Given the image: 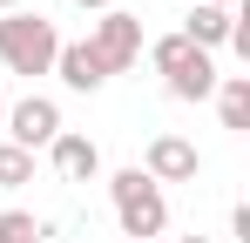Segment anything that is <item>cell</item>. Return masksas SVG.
Wrapping results in <instances>:
<instances>
[{
	"instance_id": "9c48e42d",
	"label": "cell",
	"mask_w": 250,
	"mask_h": 243,
	"mask_svg": "<svg viewBox=\"0 0 250 243\" xmlns=\"http://www.w3.org/2000/svg\"><path fill=\"white\" fill-rule=\"evenodd\" d=\"M216 81H223V75H216V61L196 47V54L169 75V95H176V101H209V95H216Z\"/></svg>"
},
{
	"instance_id": "4fadbf2b",
	"label": "cell",
	"mask_w": 250,
	"mask_h": 243,
	"mask_svg": "<svg viewBox=\"0 0 250 243\" xmlns=\"http://www.w3.org/2000/svg\"><path fill=\"white\" fill-rule=\"evenodd\" d=\"M230 237L250 243V202H237V209H230Z\"/></svg>"
},
{
	"instance_id": "e0dca14e",
	"label": "cell",
	"mask_w": 250,
	"mask_h": 243,
	"mask_svg": "<svg viewBox=\"0 0 250 243\" xmlns=\"http://www.w3.org/2000/svg\"><path fill=\"white\" fill-rule=\"evenodd\" d=\"M176 243H209V237H176Z\"/></svg>"
},
{
	"instance_id": "7a4b0ae2",
	"label": "cell",
	"mask_w": 250,
	"mask_h": 243,
	"mask_svg": "<svg viewBox=\"0 0 250 243\" xmlns=\"http://www.w3.org/2000/svg\"><path fill=\"white\" fill-rule=\"evenodd\" d=\"M108 196H115V223H122V237H135V243L163 237L169 202H163V189H156V182H149L142 169H122V176L108 182Z\"/></svg>"
},
{
	"instance_id": "277c9868",
	"label": "cell",
	"mask_w": 250,
	"mask_h": 243,
	"mask_svg": "<svg viewBox=\"0 0 250 243\" xmlns=\"http://www.w3.org/2000/svg\"><path fill=\"white\" fill-rule=\"evenodd\" d=\"M54 135H61V108H54L47 95H27V101L7 108V142H14V149L34 156V149H47Z\"/></svg>"
},
{
	"instance_id": "8fae6325",
	"label": "cell",
	"mask_w": 250,
	"mask_h": 243,
	"mask_svg": "<svg viewBox=\"0 0 250 243\" xmlns=\"http://www.w3.org/2000/svg\"><path fill=\"white\" fill-rule=\"evenodd\" d=\"M0 243H47V223L27 209H0Z\"/></svg>"
},
{
	"instance_id": "ba28073f",
	"label": "cell",
	"mask_w": 250,
	"mask_h": 243,
	"mask_svg": "<svg viewBox=\"0 0 250 243\" xmlns=\"http://www.w3.org/2000/svg\"><path fill=\"white\" fill-rule=\"evenodd\" d=\"M230 27H237V7H189L183 40H189V47H203V54H216V47L230 40Z\"/></svg>"
},
{
	"instance_id": "52a82bcc",
	"label": "cell",
	"mask_w": 250,
	"mask_h": 243,
	"mask_svg": "<svg viewBox=\"0 0 250 243\" xmlns=\"http://www.w3.org/2000/svg\"><path fill=\"white\" fill-rule=\"evenodd\" d=\"M54 75L68 81L75 95H95V88L108 81V68H102V61L88 54V40H61V54H54Z\"/></svg>"
},
{
	"instance_id": "30bf717a",
	"label": "cell",
	"mask_w": 250,
	"mask_h": 243,
	"mask_svg": "<svg viewBox=\"0 0 250 243\" xmlns=\"http://www.w3.org/2000/svg\"><path fill=\"white\" fill-rule=\"evenodd\" d=\"M216 115H223V128H237V135L250 128V75H223L216 81Z\"/></svg>"
},
{
	"instance_id": "8992f818",
	"label": "cell",
	"mask_w": 250,
	"mask_h": 243,
	"mask_svg": "<svg viewBox=\"0 0 250 243\" xmlns=\"http://www.w3.org/2000/svg\"><path fill=\"white\" fill-rule=\"evenodd\" d=\"M47 156H54V176H61V182H95V176H102V149H95L88 135H75V128H61V135L47 142Z\"/></svg>"
},
{
	"instance_id": "6da1fadb",
	"label": "cell",
	"mask_w": 250,
	"mask_h": 243,
	"mask_svg": "<svg viewBox=\"0 0 250 243\" xmlns=\"http://www.w3.org/2000/svg\"><path fill=\"white\" fill-rule=\"evenodd\" d=\"M54 54H61V34L47 14H27V7L0 14V61L14 75H54Z\"/></svg>"
},
{
	"instance_id": "5bb4252c",
	"label": "cell",
	"mask_w": 250,
	"mask_h": 243,
	"mask_svg": "<svg viewBox=\"0 0 250 243\" xmlns=\"http://www.w3.org/2000/svg\"><path fill=\"white\" fill-rule=\"evenodd\" d=\"M75 7H88V14H108V7H115V0H75Z\"/></svg>"
},
{
	"instance_id": "5b68a950",
	"label": "cell",
	"mask_w": 250,
	"mask_h": 243,
	"mask_svg": "<svg viewBox=\"0 0 250 243\" xmlns=\"http://www.w3.org/2000/svg\"><path fill=\"white\" fill-rule=\"evenodd\" d=\"M142 176L163 189V182H196L203 176V156H196V142H183V135H156L149 142V156H142Z\"/></svg>"
},
{
	"instance_id": "2e32d148",
	"label": "cell",
	"mask_w": 250,
	"mask_h": 243,
	"mask_svg": "<svg viewBox=\"0 0 250 243\" xmlns=\"http://www.w3.org/2000/svg\"><path fill=\"white\" fill-rule=\"evenodd\" d=\"M14 7H21V0H0V14H14Z\"/></svg>"
},
{
	"instance_id": "7c38bea8",
	"label": "cell",
	"mask_w": 250,
	"mask_h": 243,
	"mask_svg": "<svg viewBox=\"0 0 250 243\" xmlns=\"http://www.w3.org/2000/svg\"><path fill=\"white\" fill-rule=\"evenodd\" d=\"M21 182H34V156L14 149V142H0V189H21Z\"/></svg>"
},
{
	"instance_id": "9a60e30c",
	"label": "cell",
	"mask_w": 250,
	"mask_h": 243,
	"mask_svg": "<svg viewBox=\"0 0 250 243\" xmlns=\"http://www.w3.org/2000/svg\"><path fill=\"white\" fill-rule=\"evenodd\" d=\"M189 7H237V0H189Z\"/></svg>"
},
{
	"instance_id": "3957f363",
	"label": "cell",
	"mask_w": 250,
	"mask_h": 243,
	"mask_svg": "<svg viewBox=\"0 0 250 243\" xmlns=\"http://www.w3.org/2000/svg\"><path fill=\"white\" fill-rule=\"evenodd\" d=\"M88 54H95L108 75H128V68L142 61V20L122 14V7H108V14L95 20V34H88Z\"/></svg>"
}]
</instances>
